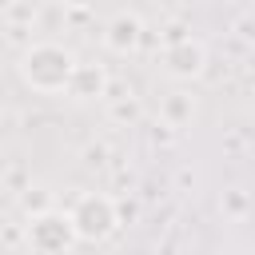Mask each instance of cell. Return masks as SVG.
Listing matches in <instances>:
<instances>
[{
    "mask_svg": "<svg viewBox=\"0 0 255 255\" xmlns=\"http://www.w3.org/2000/svg\"><path fill=\"white\" fill-rule=\"evenodd\" d=\"M76 64H80V60H76V52H72V48L56 44V40H40V44L24 48V56H20L16 72H20V80H24L32 92L56 96V92H64V88H68V80H72Z\"/></svg>",
    "mask_w": 255,
    "mask_h": 255,
    "instance_id": "obj_1",
    "label": "cell"
},
{
    "mask_svg": "<svg viewBox=\"0 0 255 255\" xmlns=\"http://www.w3.org/2000/svg\"><path fill=\"white\" fill-rule=\"evenodd\" d=\"M68 223H72V235L80 243H104L116 227H120V215H116V203L100 191H84L72 211H68Z\"/></svg>",
    "mask_w": 255,
    "mask_h": 255,
    "instance_id": "obj_2",
    "label": "cell"
},
{
    "mask_svg": "<svg viewBox=\"0 0 255 255\" xmlns=\"http://www.w3.org/2000/svg\"><path fill=\"white\" fill-rule=\"evenodd\" d=\"M72 243H76V235H72V223H68L64 211H40V215H32V223H28V247L36 255H68Z\"/></svg>",
    "mask_w": 255,
    "mask_h": 255,
    "instance_id": "obj_3",
    "label": "cell"
},
{
    "mask_svg": "<svg viewBox=\"0 0 255 255\" xmlns=\"http://www.w3.org/2000/svg\"><path fill=\"white\" fill-rule=\"evenodd\" d=\"M203 64H207V48L191 36H179L163 48V72L175 80H195L203 72Z\"/></svg>",
    "mask_w": 255,
    "mask_h": 255,
    "instance_id": "obj_4",
    "label": "cell"
},
{
    "mask_svg": "<svg viewBox=\"0 0 255 255\" xmlns=\"http://www.w3.org/2000/svg\"><path fill=\"white\" fill-rule=\"evenodd\" d=\"M139 36H143V24H139V16H131V12H116V16L104 24V44H108L112 52H120V56L135 52Z\"/></svg>",
    "mask_w": 255,
    "mask_h": 255,
    "instance_id": "obj_5",
    "label": "cell"
},
{
    "mask_svg": "<svg viewBox=\"0 0 255 255\" xmlns=\"http://www.w3.org/2000/svg\"><path fill=\"white\" fill-rule=\"evenodd\" d=\"M64 92L72 100H100L108 92V72L100 64H76V72H72V80H68Z\"/></svg>",
    "mask_w": 255,
    "mask_h": 255,
    "instance_id": "obj_6",
    "label": "cell"
},
{
    "mask_svg": "<svg viewBox=\"0 0 255 255\" xmlns=\"http://www.w3.org/2000/svg\"><path fill=\"white\" fill-rule=\"evenodd\" d=\"M191 116H195V96H187V92H171V96L163 100V120H167L171 128L191 124Z\"/></svg>",
    "mask_w": 255,
    "mask_h": 255,
    "instance_id": "obj_7",
    "label": "cell"
}]
</instances>
